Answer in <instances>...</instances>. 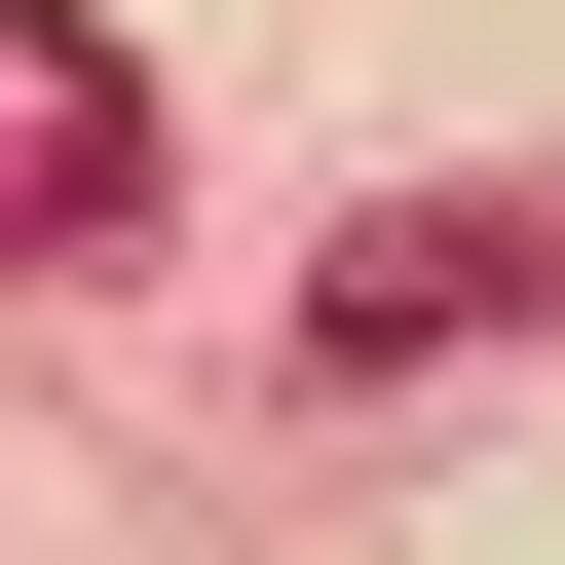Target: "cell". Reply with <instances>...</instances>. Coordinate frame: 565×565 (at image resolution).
<instances>
[{"mask_svg": "<svg viewBox=\"0 0 565 565\" xmlns=\"http://www.w3.org/2000/svg\"><path fill=\"white\" fill-rule=\"evenodd\" d=\"M527 302H565V226H527V189H377L302 340H340V377H452V340H527Z\"/></svg>", "mask_w": 565, "mask_h": 565, "instance_id": "cell-1", "label": "cell"}, {"mask_svg": "<svg viewBox=\"0 0 565 565\" xmlns=\"http://www.w3.org/2000/svg\"><path fill=\"white\" fill-rule=\"evenodd\" d=\"M114 226H151V76L76 0H0V264H114Z\"/></svg>", "mask_w": 565, "mask_h": 565, "instance_id": "cell-2", "label": "cell"}]
</instances>
